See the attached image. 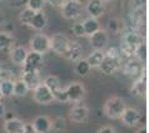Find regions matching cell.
<instances>
[{
  "label": "cell",
  "instance_id": "cell-1",
  "mask_svg": "<svg viewBox=\"0 0 149 133\" xmlns=\"http://www.w3.org/2000/svg\"><path fill=\"white\" fill-rule=\"evenodd\" d=\"M142 43H143L142 35H140L139 33L132 30V32H128L127 34L123 36V39L120 41V48L119 49H120L123 55L133 57L136 48H138V45Z\"/></svg>",
  "mask_w": 149,
  "mask_h": 133
},
{
  "label": "cell",
  "instance_id": "cell-2",
  "mask_svg": "<svg viewBox=\"0 0 149 133\" xmlns=\"http://www.w3.org/2000/svg\"><path fill=\"white\" fill-rule=\"evenodd\" d=\"M125 108V103L120 97H111L104 104V114L110 119H118L120 118Z\"/></svg>",
  "mask_w": 149,
  "mask_h": 133
},
{
  "label": "cell",
  "instance_id": "cell-3",
  "mask_svg": "<svg viewBox=\"0 0 149 133\" xmlns=\"http://www.w3.org/2000/svg\"><path fill=\"white\" fill-rule=\"evenodd\" d=\"M44 64V55L35 52H28V55L23 63V73L39 72Z\"/></svg>",
  "mask_w": 149,
  "mask_h": 133
},
{
  "label": "cell",
  "instance_id": "cell-4",
  "mask_svg": "<svg viewBox=\"0 0 149 133\" xmlns=\"http://www.w3.org/2000/svg\"><path fill=\"white\" fill-rule=\"evenodd\" d=\"M30 49L31 52L44 55L45 53L50 50V38L43 33H38L30 39Z\"/></svg>",
  "mask_w": 149,
  "mask_h": 133
},
{
  "label": "cell",
  "instance_id": "cell-5",
  "mask_svg": "<svg viewBox=\"0 0 149 133\" xmlns=\"http://www.w3.org/2000/svg\"><path fill=\"white\" fill-rule=\"evenodd\" d=\"M122 66H123V57H109L104 54V58H103L99 68L104 74L110 76V74L118 72Z\"/></svg>",
  "mask_w": 149,
  "mask_h": 133
},
{
  "label": "cell",
  "instance_id": "cell-6",
  "mask_svg": "<svg viewBox=\"0 0 149 133\" xmlns=\"http://www.w3.org/2000/svg\"><path fill=\"white\" fill-rule=\"evenodd\" d=\"M83 14V5L79 1L67 0L61 6V15L68 20H75Z\"/></svg>",
  "mask_w": 149,
  "mask_h": 133
},
{
  "label": "cell",
  "instance_id": "cell-7",
  "mask_svg": "<svg viewBox=\"0 0 149 133\" xmlns=\"http://www.w3.org/2000/svg\"><path fill=\"white\" fill-rule=\"evenodd\" d=\"M123 72L128 78L132 79H138V78L144 77V65L142 62L138 59H130L128 60L123 66Z\"/></svg>",
  "mask_w": 149,
  "mask_h": 133
},
{
  "label": "cell",
  "instance_id": "cell-8",
  "mask_svg": "<svg viewBox=\"0 0 149 133\" xmlns=\"http://www.w3.org/2000/svg\"><path fill=\"white\" fill-rule=\"evenodd\" d=\"M65 93H67L68 102L72 103H79L85 95V87L83 83L74 82L65 88Z\"/></svg>",
  "mask_w": 149,
  "mask_h": 133
},
{
  "label": "cell",
  "instance_id": "cell-9",
  "mask_svg": "<svg viewBox=\"0 0 149 133\" xmlns=\"http://www.w3.org/2000/svg\"><path fill=\"white\" fill-rule=\"evenodd\" d=\"M70 39L63 33H56L50 38V49L59 55H63L65 50L68 49Z\"/></svg>",
  "mask_w": 149,
  "mask_h": 133
},
{
  "label": "cell",
  "instance_id": "cell-10",
  "mask_svg": "<svg viewBox=\"0 0 149 133\" xmlns=\"http://www.w3.org/2000/svg\"><path fill=\"white\" fill-rule=\"evenodd\" d=\"M33 98L39 104H49L54 101V95L50 92V89H48L43 83L33 90Z\"/></svg>",
  "mask_w": 149,
  "mask_h": 133
},
{
  "label": "cell",
  "instance_id": "cell-11",
  "mask_svg": "<svg viewBox=\"0 0 149 133\" xmlns=\"http://www.w3.org/2000/svg\"><path fill=\"white\" fill-rule=\"evenodd\" d=\"M89 41L90 45L94 50H103L107 45H108V33H107L104 29H100L97 33H94L93 35L89 36Z\"/></svg>",
  "mask_w": 149,
  "mask_h": 133
},
{
  "label": "cell",
  "instance_id": "cell-12",
  "mask_svg": "<svg viewBox=\"0 0 149 133\" xmlns=\"http://www.w3.org/2000/svg\"><path fill=\"white\" fill-rule=\"evenodd\" d=\"M86 13L89 14V18L98 19L104 15L105 13V5L102 0H89L85 6Z\"/></svg>",
  "mask_w": 149,
  "mask_h": 133
},
{
  "label": "cell",
  "instance_id": "cell-13",
  "mask_svg": "<svg viewBox=\"0 0 149 133\" xmlns=\"http://www.w3.org/2000/svg\"><path fill=\"white\" fill-rule=\"evenodd\" d=\"M120 119H122L123 124H125V126L134 127L140 122V113L135 108L127 107L125 109H124L123 114L120 116Z\"/></svg>",
  "mask_w": 149,
  "mask_h": 133
},
{
  "label": "cell",
  "instance_id": "cell-14",
  "mask_svg": "<svg viewBox=\"0 0 149 133\" xmlns=\"http://www.w3.org/2000/svg\"><path fill=\"white\" fill-rule=\"evenodd\" d=\"M81 55H83V48L81 45L78 43V41H73L70 40V43L68 45V49L65 50V53L63 54V58L68 59L70 62H78L81 59Z\"/></svg>",
  "mask_w": 149,
  "mask_h": 133
},
{
  "label": "cell",
  "instance_id": "cell-15",
  "mask_svg": "<svg viewBox=\"0 0 149 133\" xmlns=\"http://www.w3.org/2000/svg\"><path fill=\"white\" fill-rule=\"evenodd\" d=\"M31 124L36 133H49L52 131V120L47 116H38V117H35Z\"/></svg>",
  "mask_w": 149,
  "mask_h": 133
},
{
  "label": "cell",
  "instance_id": "cell-16",
  "mask_svg": "<svg viewBox=\"0 0 149 133\" xmlns=\"http://www.w3.org/2000/svg\"><path fill=\"white\" fill-rule=\"evenodd\" d=\"M22 80L25 83L28 89L34 90L36 87L41 84V78L39 72H28V73H22Z\"/></svg>",
  "mask_w": 149,
  "mask_h": 133
},
{
  "label": "cell",
  "instance_id": "cell-17",
  "mask_svg": "<svg viewBox=\"0 0 149 133\" xmlns=\"http://www.w3.org/2000/svg\"><path fill=\"white\" fill-rule=\"evenodd\" d=\"M88 116H89V109L85 106H75L69 113L70 119L75 123L85 122Z\"/></svg>",
  "mask_w": 149,
  "mask_h": 133
},
{
  "label": "cell",
  "instance_id": "cell-18",
  "mask_svg": "<svg viewBox=\"0 0 149 133\" xmlns=\"http://www.w3.org/2000/svg\"><path fill=\"white\" fill-rule=\"evenodd\" d=\"M24 126L25 122L22 120L20 118H13V119H8L4 123V130L6 133H23Z\"/></svg>",
  "mask_w": 149,
  "mask_h": 133
},
{
  "label": "cell",
  "instance_id": "cell-19",
  "mask_svg": "<svg viewBox=\"0 0 149 133\" xmlns=\"http://www.w3.org/2000/svg\"><path fill=\"white\" fill-rule=\"evenodd\" d=\"M26 55H28V50L24 47H15L10 52V59L16 65H23Z\"/></svg>",
  "mask_w": 149,
  "mask_h": 133
},
{
  "label": "cell",
  "instance_id": "cell-20",
  "mask_svg": "<svg viewBox=\"0 0 149 133\" xmlns=\"http://www.w3.org/2000/svg\"><path fill=\"white\" fill-rule=\"evenodd\" d=\"M130 92L135 97H144L147 92V80H146V77H142V78H138L135 79L133 85H132V89Z\"/></svg>",
  "mask_w": 149,
  "mask_h": 133
},
{
  "label": "cell",
  "instance_id": "cell-21",
  "mask_svg": "<svg viewBox=\"0 0 149 133\" xmlns=\"http://www.w3.org/2000/svg\"><path fill=\"white\" fill-rule=\"evenodd\" d=\"M47 24H48V19L47 15L44 14V11H38V13L34 14V18H33L30 23V28L34 29V30H43L47 27Z\"/></svg>",
  "mask_w": 149,
  "mask_h": 133
},
{
  "label": "cell",
  "instance_id": "cell-22",
  "mask_svg": "<svg viewBox=\"0 0 149 133\" xmlns=\"http://www.w3.org/2000/svg\"><path fill=\"white\" fill-rule=\"evenodd\" d=\"M83 24V28H84V32H85V35H93L94 33H97L98 30H100V23L98 22V19H93V18H88L85 19L84 22L81 23Z\"/></svg>",
  "mask_w": 149,
  "mask_h": 133
},
{
  "label": "cell",
  "instance_id": "cell-23",
  "mask_svg": "<svg viewBox=\"0 0 149 133\" xmlns=\"http://www.w3.org/2000/svg\"><path fill=\"white\" fill-rule=\"evenodd\" d=\"M103 58H104V52L103 50H94L86 58V63L89 64L90 68H99Z\"/></svg>",
  "mask_w": 149,
  "mask_h": 133
},
{
  "label": "cell",
  "instance_id": "cell-24",
  "mask_svg": "<svg viewBox=\"0 0 149 133\" xmlns=\"http://www.w3.org/2000/svg\"><path fill=\"white\" fill-rule=\"evenodd\" d=\"M43 84L47 87L48 89H50L52 93H55L56 90H59L61 88L60 79L56 76H49V77H47V79L44 80Z\"/></svg>",
  "mask_w": 149,
  "mask_h": 133
},
{
  "label": "cell",
  "instance_id": "cell-25",
  "mask_svg": "<svg viewBox=\"0 0 149 133\" xmlns=\"http://www.w3.org/2000/svg\"><path fill=\"white\" fill-rule=\"evenodd\" d=\"M14 89V80L13 79H5L0 82V93L3 97H10L13 95Z\"/></svg>",
  "mask_w": 149,
  "mask_h": 133
},
{
  "label": "cell",
  "instance_id": "cell-26",
  "mask_svg": "<svg viewBox=\"0 0 149 133\" xmlns=\"http://www.w3.org/2000/svg\"><path fill=\"white\" fill-rule=\"evenodd\" d=\"M90 69H92V68H90L89 64L86 63L85 59H80V60L75 62V66H74V70H75V73L78 74V76H80V77L88 76L89 72H90Z\"/></svg>",
  "mask_w": 149,
  "mask_h": 133
},
{
  "label": "cell",
  "instance_id": "cell-27",
  "mask_svg": "<svg viewBox=\"0 0 149 133\" xmlns=\"http://www.w3.org/2000/svg\"><path fill=\"white\" fill-rule=\"evenodd\" d=\"M14 38L8 33H0V50H8L13 47Z\"/></svg>",
  "mask_w": 149,
  "mask_h": 133
},
{
  "label": "cell",
  "instance_id": "cell-28",
  "mask_svg": "<svg viewBox=\"0 0 149 133\" xmlns=\"http://www.w3.org/2000/svg\"><path fill=\"white\" fill-rule=\"evenodd\" d=\"M29 92L28 87L25 85L22 79L19 80H14V89H13V95H16V97H24L26 93Z\"/></svg>",
  "mask_w": 149,
  "mask_h": 133
},
{
  "label": "cell",
  "instance_id": "cell-29",
  "mask_svg": "<svg viewBox=\"0 0 149 133\" xmlns=\"http://www.w3.org/2000/svg\"><path fill=\"white\" fill-rule=\"evenodd\" d=\"M125 28V24H124L123 20L118 19V18H114V19H110L108 22V29L111 33H120L123 29Z\"/></svg>",
  "mask_w": 149,
  "mask_h": 133
},
{
  "label": "cell",
  "instance_id": "cell-30",
  "mask_svg": "<svg viewBox=\"0 0 149 133\" xmlns=\"http://www.w3.org/2000/svg\"><path fill=\"white\" fill-rule=\"evenodd\" d=\"M34 11L30 10V9H24L22 13H20L19 15V20H20V23L23 24V25H26V27H30V23H31V20L33 18H34Z\"/></svg>",
  "mask_w": 149,
  "mask_h": 133
},
{
  "label": "cell",
  "instance_id": "cell-31",
  "mask_svg": "<svg viewBox=\"0 0 149 133\" xmlns=\"http://www.w3.org/2000/svg\"><path fill=\"white\" fill-rule=\"evenodd\" d=\"M44 5H45V0H28V9L33 10L34 13L43 11Z\"/></svg>",
  "mask_w": 149,
  "mask_h": 133
},
{
  "label": "cell",
  "instance_id": "cell-32",
  "mask_svg": "<svg viewBox=\"0 0 149 133\" xmlns=\"http://www.w3.org/2000/svg\"><path fill=\"white\" fill-rule=\"evenodd\" d=\"M134 55L138 58V60L142 62V63L147 59V44H146V41H143L142 44L138 45V48H136Z\"/></svg>",
  "mask_w": 149,
  "mask_h": 133
},
{
  "label": "cell",
  "instance_id": "cell-33",
  "mask_svg": "<svg viewBox=\"0 0 149 133\" xmlns=\"http://www.w3.org/2000/svg\"><path fill=\"white\" fill-rule=\"evenodd\" d=\"M65 128H67V120L63 117H56L54 120H52V130L64 131Z\"/></svg>",
  "mask_w": 149,
  "mask_h": 133
},
{
  "label": "cell",
  "instance_id": "cell-34",
  "mask_svg": "<svg viewBox=\"0 0 149 133\" xmlns=\"http://www.w3.org/2000/svg\"><path fill=\"white\" fill-rule=\"evenodd\" d=\"M72 30H73V34L75 36H84L85 35V32H84V28H83L81 23H75L73 25Z\"/></svg>",
  "mask_w": 149,
  "mask_h": 133
},
{
  "label": "cell",
  "instance_id": "cell-35",
  "mask_svg": "<svg viewBox=\"0 0 149 133\" xmlns=\"http://www.w3.org/2000/svg\"><path fill=\"white\" fill-rule=\"evenodd\" d=\"M65 1H67V0H45V3H49L52 6H54V8H61L64 5Z\"/></svg>",
  "mask_w": 149,
  "mask_h": 133
},
{
  "label": "cell",
  "instance_id": "cell-36",
  "mask_svg": "<svg viewBox=\"0 0 149 133\" xmlns=\"http://www.w3.org/2000/svg\"><path fill=\"white\" fill-rule=\"evenodd\" d=\"M98 133H117L114 127H110V126H104L102 127L100 130L98 131Z\"/></svg>",
  "mask_w": 149,
  "mask_h": 133
},
{
  "label": "cell",
  "instance_id": "cell-37",
  "mask_svg": "<svg viewBox=\"0 0 149 133\" xmlns=\"http://www.w3.org/2000/svg\"><path fill=\"white\" fill-rule=\"evenodd\" d=\"M23 133H36V132H35V130H34V127H33L31 123H25Z\"/></svg>",
  "mask_w": 149,
  "mask_h": 133
},
{
  "label": "cell",
  "instance_id": "cell-38",
  "mask_svg": "<svg viewBox=\"0 0 149 133\" xmlns=\"http://www.w3.org/2000/svg\"><path fill=\"white\" fill-rule=\"evenodd\" d=\"M134 3H135L136 8H138V9H140V8H143L144 5H146L147 0H134Z\"/></svg>",
  "mask_w": 149,
  "mask_h": 133
},
{
  "label": "cell",
  "instance_id": "cell-39",
  "mask_svg": "<svg viewBox=\"0 0 149 133\" xmlns=\"http://www.w3.org/2000/svg\"><path fill=\"white\" fill-rule=\"evenodd\" d=\"M5 113H6V109H5V106L1 102H0V118H3L4 116H5Z\"/></svg>",
  "mask_w": 149,
  "mask_h": 133
},
{
  "label": "cell",
  "instance_id": "cell-40",
  "mask_svg": "<svg viewBox=\"0 0 149 133\" xmlns=\"http://www.w3.org/2000/svg\"><path fill=\"white\" fill-rule=\"evenodd\" d=\"M136 133H148V131H147L146 127H142V128H139V130L136 131Z\"/></svg>",
  "mask_w": 149,
  "mask_h": 133
},
{
  "label": "cell",
  "instance_id": "cell-41",
  "mask_svg": "<svg viewBox=\"0 0 149 133\" xmlns=\"http://www.w3.org/2000/svg\"><path fill=\"white\" fill-rule=\"evenodd\" d=\"M102 1L104 3V1H114V0H102Z\"/></svg>",
  "mask_w": 149,
  "mask_h": 133
},
{
  "label": "cell",
  "instance_id": "cell-42",
  "mask_svg": "<svg viewBox=\"0 0 149 133\" xmlns=\"http://www.w3.org/2000/svg\"><path fill=\"white\" fill-rule=\"evenodd\" d=\"M1 99H3V95H1V93H0V101H1Z\"/></svg>",
  "mask_w": 149,
  "mask_h": 133
},
{
  "label": "cell",
  "instance_id": "cell-43",
  "mask_svg": "<svg viewBox=\"0 0 149 133\" xmlns=\"http://www.w3.org/2000/svg\"><path fill=\"white\" fill-rule=\"evenodd\" d=\"M74 1H79V3H81V0H74Z\"/></svg>",
  "mask_w": 149,
  "mask_h": 133
}]
</instances>
